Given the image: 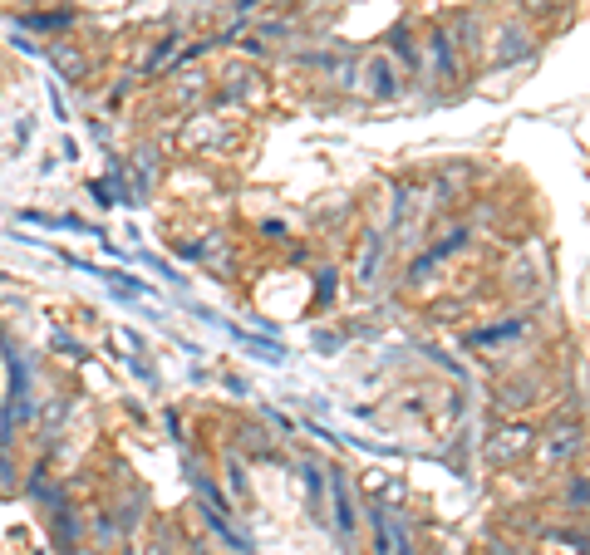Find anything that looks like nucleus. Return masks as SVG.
Here are the masks:
<instances>
[{
  "label": "nucleus",
  "instance_id": "f03ea898",
  "mask_svg": "<svg viewBox=\"0 0 590 555\" xmlns=\"http://www.w3.org/2000/svg\"><path fill=\"white\" fill-rule=\"evenodd\" d=\"M364 79H369V89H374L379 99H389V94H394V74H389V64H384V59H374V64L364 69Z\"/></svg>",
  "mask_w": 590,
  "mask_h": 555
},
{
  "label": "nucleus",
  "instance_id": "423d86ee",
  "mask_svg": "<svg viewBox=\"0 0 590 555\" xmlns=\"http://www.w3.org/2000/svg\"><path fill=\"white\" fill-rule=\"evenodd\" d=\"M433 55H438V69H443V74L453 69V45H448V35H443V30L433 35Z\"/></svg>",
  "mask_w": 590,
  "mask_h": 555
},
{
  "label": "nucleus",
  "instance_id": "f257e3e1",
  "mask_svg": "<svg viewBox=\"0 0 590 555\" xmlns=\"http://www.w3.org/2000/svg\"><path fill=\"white\" fill-rule=\"evenodd\" d=\"M330 497H335V521H340V536L350 541V536H354V501H350V482H345V472H340V467L330 472Z\"/></svg>",
  "mask_w": 590,
  "mask_h": 555
},
{
  "label": "nucleus",
  "instance_id": "7ed1b4c3",
  "mask_svg": "<svg viewBox=\"0 0 590 555\" xmlns=\"http://www.w3.org/2000/svg\"><path fill=\"white\" fill-rule=\"evenodd\" d=\"M74 536H79V521H74V511H59V516H55V541L64 546V555L79 551V546H74Z\"/></svg>",
  "mask_w": 590,
  "mask_h": 555
},
{
  "label": "nucleus",
  "instance_id": "20e7f679",
  "mask_svg": "<svg viewBox=\"0 0 590 555\" xmlns=\"http://www.w3.org/2000/svg\"><path fill=\"white\" fill-rule=\"evenodd\" d=\"M74 20V10H50V15H25V25H35V30H59V25H69Z\"/></svg>",
  "mask_w": 590,
  "mask_h": 555
},
{
  "label": "nucleus",
  "instance_id": "9d476101",
  "mask_svg": "<svg viewBox=\"0 0 590 555\" xmlns=\"http://www.w3.org/2000/svg\"><path fill=\"white\" fill-rule=\"evenodd\" d=\"M256 5H261V0H241V5H236V10H256Z\"/></svg>",
  "mask_w": 590,
  "mask_h": 555
},
{
  "label": "nucleus",
  "instance_id": "6e6552de",
  "mask_svg": "<svg viewBox=\"0 0 590 555\" xmlns=\"http://www.w3.org/2000/svg\"><path fill=\"white\" fill-rule=\"evenodd\" d=\"M389 546H394V555H413L409 531H404V526H389Z\"/></svg>",
  "mask_w": 590,
  "mask_h": 555
},
{
  "label": "nucleus",
  "instance_id": "1a4fd4ad",
  "mask_svg": "<svg viewBox=\"0 0 590 555\" xmlns=\"http://www.w3.org/2000/svg\"><path fill=\"white\" fill-rule=\"evenodd\" d=\"M300 467H305V492H310V501L320 497V467H315V462H300Z\"/></svg>",
  "mask_w": 590,
  "mask_h": 555
},
{
  "label": "nucleus",
  "instance_id": "39448f33",
  "mask_svg": "<svg viewBox=\"0 0 590 555\" xmlns=\"http://www.w3.org/2000/svg\"><path fill=\"white\" fill-rule=\"evenodd\" d=\"M55 64H59V69H64V74H69V79H79V74H84V59H79V55H69L64 45H59V50H55Z\"/></svg>",
  "mask_w": 590,
  "mask_h": 555
},
{
  "label": "nucleus",
  "instance_id": "0eeeda50",
  "mask_svg": "<svg viewBox=\"0 0 590 555\" xmlns=\"http://www.w3.org/2000/svg\"><path fill=\"white\" fill-rule=\"evenodd\" d=\"M389 40H394V50H399V59H413V64H418V45H409V30H404V25H399V30H394Z\"/></svg>",
  "mask_w": 590,
  "mask_h": 555
}]
</instances>
